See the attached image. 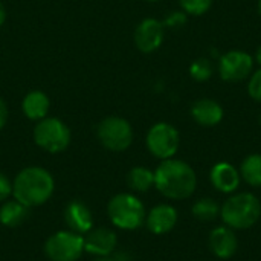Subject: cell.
Returning a JSON list of instances; mask_svg holds the SVG:
<instances>
[{
	"label": "cell",
	"instance_id": "obj_1",
	"mask_svg": "<svg viewBox=\"0 0 261 261\" xmlns=\"http://www.w3.org/2000/svg\"><path fill=\"white\" fill-rule=\"evenodd\" d=\"M154 187L171 200H184L196 191L197 177L190 164L171 158L162 161L156 168Z\"/></svg>",
	"mask_w": 261,
	"mask_h": 261
},
{
	"label": "cell",
	"instance_id": "obj_2",
	"mask_svg": "<svg viewBox=\"0 0 261 261\" xmlns=\"http://www.w3.org/2000/svg\"><path fill=\"white\" fill-rule=\"evenodd\" d=\"M55 190L52 174L41 167L23 168L12 182V196L28 208L46 203Z\"/></svg>",
	"mask_w": 261,
	"mask_h": 261
},
{
	"label": "cell",
	"instance_id": "obj_3",
	"mask_svg": "<svg viewBox=\"0 0 261 261\" xmlns=\"http://www.w3.org/2000/svg\"><path fill=\"white\" fill-rule=\"evenodd\" d=\"M260 200L251 193L234 194L220 208V217L231 229H248L260 220Z\"/></svg>",
	"mask_w": 261,
	"mask_h": 261
},
{
	"label": "cell",
	"instance_id": "obj_4",
	"mask_svg": "<svg viewBox=\"0 0 261 261\" xmlns=\"http://www.w3.org/2000/svg\"><path fill=\"white\" fill-rule=\"evenodd\" d=\"M107 213L110 222L119 229L125 231H135L141 228L147 217L142 202L128 193L113 196L109 202Z\"/></svg>",
	"mask_w": 261,
	"mask_h": 261
},
{
	"label": "cell",
	"instance_id": "obj_5",
	"mask_svg": "<svg viewBox=\"0 0 261 261\" xmlns=\"http://www.w3.org/2000/svg\"><path fill=\"white\" fill-rule=\"evenodd\" d=\"M70 128L58 118H44L34 128L35 144L47 153H61L70 144Z\"/></svg>",
	"mask_w": 261,
	"mask_h": 261
},
{
	"label": "cell",
	"instance_id": "obj_6",
	"mask_svg": "<svg viewBox=\"0 0 261 261\" xmlns=\"http://www.w3.org/2000/svg\"><path fill=\"white\" fill-rule=\"evenodd\" d=\"M96 135L104 148L116 153L125 151L133 142V128L130 122L121 116L104 118L96 128Z\"/></svg>",
	"mask_w": 261,
	"mask_h": 261
},
{
	"label": "cell",
	"instance_id": "obj_7",
	"mask_svg": "<svg viewBox=\"0 0 261 261\" xmlns=\"http://www.w3.org/2000/svg\"><path fill=\"white\" fill-rule=\"evenodd\" d=\"M84 252V237L73 231H60L44 243V254L50 261H76Z\"/></svg>",
	"mask_w": 261,
	"mask_h": 261
},
{
	"label": "cell",
	"instance_id": "obj_8",
	"mask_svg": "<svg viewBox=\"0 0 261 261\" xmlns=\"http://www.w3.org/2000/svg\"><path fill=\"white\" fill-rule=\"evenodd\" d=\"M179 132L174 125L168 122L154 124L145 138V144L148 151L158 159H171L179 150Z\"/></svg>",
	"mask_w": 261,
	"mask_h": 261
},
{
	"label": "cell",
	"instance_id": "obj_9",
	"mask_svg": "<svg viewBox=\"0 0 261 261\" xmlns=\"http://www.w3.org/2000/svg\"><path fill=\"white\" fill-rule=\"evenodd\" d=\"M254 57L245 50L234 49L219 58V75L226 83H239L251 76L254 70Z\"/></svg>",
	"mask_w": 261,
	"mask_h": 261
},
{
	"label": "cell",
	"instance_id": "obj_10",
	"mask_svg": "<svg viewBox=\"0 0 261 261\" xmlns=\"http://www.w3.org/2000/svg\"><path fill=\"white\" fill-rule=\"evenodd\" d=\"M165 26L161 20L148 17L144 18L135 29V44L142 54H151L158 50L164 43Z\"/></svg>",
	"mask_w": 261,
	"mask_h": 261
},
{
	"label": "cell",
	"instance_id": "obj_11",
	"mask_svg": "<svg viewBox=\"0 0 261 261\" xmlns=\"http://www.w3.org/2000/svg\"><path fill=\"white\" fill-rule=\"evenodd\" d=\"M116 234L109 228H92L84 237V251L96 257H109L116 248Z\"/></svg>",
	"mask_w": 261,
	"mask_h": 261
},
{
	"label": "cell",
	"instance_id": "obj_12",
	"mask_svg": "<svg viewBox=\"0 0 261 261\" xmlns=\"http://www.w3.org/2000/svg\"><path fill=\"white\" fill-rule=\"evenodd\" d=\"M210 249L216 257L222 260H228L232 255H236L239 249L237 236L228 226L214 228L210 234Z\"/></svg>",
	"mask_w": 261,
	"mask_h": 261
},
{
	"label": "cell",
	"instance_id": "obj_13",
	"mask_svg": "<svg viewBox=\"0 0 261 261\" xmlns=\"http://www.w3.org/2000/svg\"><path fill=\"white\" fill-rule=\"evenodd\" d=\"M147 228L150 232L162 236L170 232L177 223V211L174 206L162 203L154 206L145 217Z\"/></svg>",
	"mask_w": 261,
	"mask_h": 261
},
{
	"label": "cell",
	"instance_id": "obj_14",
	"mask_svg": "<svg viewBox=\"0 0 261 261\" xmlns=\"http://www.w3.org/2000/svg\"><path fill=\"white\" fill-rule=\"evenodd\" d=\"M64 220L70 231L76 234H87L93 228V216L87 205L80 200H72L64 211Z\"/></svg>",
	"mask_w": 261,
	"mask_h": 261
},
{
	"label": "cell",
	"instance_id": "obj_15",
	"mask_svg": "<svg viewBox=\"0 0 261 261\" xmlns=\"http://www.w3.org/2000/svg\"><path fill=\"white\" fill-rule=\"evenodd\" d=\"M240 177L242 176H240L239 170L229 162L216 164L210 173V179H211V184L214 185V188L219 190L220 193H226V194H231L239 188Z\"/></svg>",
	"mask_w": 261,
	"mask_h": 261
},
{
	"label": "cell",
	"instance_id": "obj_16",
	"mask_svg": "<svg viewBox=\"0 0 261 261\" xmlns=\"http://www.w3.org/2000/svg\"><path fill=\"white\" fill-rule=\"evenodd\" d=\"M223 107L210 98L197 99L191 106V116L193 119L202 127H214L219 125L223 119Z\"/></svg>",
	"mask_w": 261,
	"mask_h": 261
},
{
	"label": "cell",
	"instance_id": "obj_17",
	"mask_svg": "<svg viewBox=\"0 0 261 261\" xmlns=\"http://www.w3.org/2000/svg\"><path fill=\"white\" fill-rule=\"evenodd\" d=\"M49 107H50V101L47 95L41 90L29 92L21 102V110L26 115V118H29L31 121H37V122L47 116Z\"/></svg>",
	"mask_w": 261,
	"mask_h": 261
},
{
	"label": "cell",
	"instance_id": "obj_18",
	"mask_svg": "<svg viewBox=\"0 0 261 261\" xmlns=\"http://www.w3.org/2000/svg\"><path fill=\"white\" fill-rule=\"evenodd\" d=\"M29 216V208L18 200H8L0 206V223L8 228L20 226Z\"/></svg>",
	"mask_w": 261,
	"mask_h": 261
},
{
	"label": "cell",
	"instance_id": "obj_19",
	"mask_svg": "<svg viewBox=\"0 0 261 261\" xmlns=\"http://www.w3.org/2000/svg\"><path fill=\"white\" fill-rule=\"evenodd\" d=\"M127 184L138 193H145L154 187V171L147 167H135L127 176Z\"/></svg>",
	"mask_w": 261,
	"mask_h": 261
},
{
	"label": "cell",
	"instance_id": "obj_20",
	"mask_svg": "<svg viewBox=\"0 0 261 261\" xmlns=\"http://www.w3.org/2000/svg\"><path fill=\"white\" fill-rule=\"evenodd\" d=\"M240 176L251 187H261V154H249L240 165Z\"/></svg>",
	"mask_w": 261,
	"mask_h": 261
},
{
	"label": "cell",
	"instance_id": "obj_21",
	"mask_svg": "<svg viewBox=\"0 0 261 261\" xmlns=\"http://www.w3.org/2000/svg\"><path fill=\"white\" fill-rule=\"evenodd\" d=\"M193 214L197 220L202 222H211L216 220L220 216V206L217 205L216 200L205 197V199H199L194 205H193Z\"/></svg>",
	"mask_w": 261,
	"mask_h": 261
},
{
	"label": "cell",
	"instance_id": "obj_22",
	"mask_svg": "<svg viewBox=\"0 0 261 261\" xmlns=\"http://www.w3.org/2000/svg\"><path fill=\"white\" fill-rule=\"evenodd\" d=\"M190 76L197 83H205L213 76V63L210 58H197L190 66Z\"/></svg>",
	"mask_w": 261,
	"mask_h": 261
},
{
	"label": "cell",
	"instance_id": "obj_23",
	"mask_svg": "<svg viewBox=\"0 0 261 261\" xmlns=\"http://www.w3.org/2000/svg\"><path fill=\"white\" fill-rule=\"evenodd\" d=\"M213 2L214 0H179V5L187 15L200 17L211 9Z\"/></svg>",
	"mask_w": 261,
	"mask_h": 261
},
{
	"label": "cell",
	"instance_id": "obj_24",
	"mask_svg": "<svg viewBox=\"0 0 261 261\" xmlns=\"http://www.w3.org/2000/svg\"><path fill=\"white\" fill-rule=\"evenodd\" d=\"M248 93L254 101L261 102V67L251 73L248 83Z\"/></svg>",
	"mask_w": 261,
	"mask_h": 261
},
{
	"label": "cell",
	"instance_id": "obj_25",
	"mask_svg": "<svg viewBox=\"0 0 261 261\" xmlns=\"http://www.w3.org/2000/svg\"><path fill=\"white\" fill-rule=\"evenodd\" d=\"M187 18L188 15L184 12V11H171L165 18H164V26L165 28H170V29H177V28H182L185 23H187Z\"/></svg>",
	"mask_w": 261,
	"mask_h": 261
},
{
	"label": "cell",
	"instance_id": "obj_26",
	"mask_svg": "<svg viewBox=\"0 0 261 261\" xmlns=\"http://www.w3.org/2000/svg\"><path fill=\"white\" fill-rule=\"evenodd\" d=\"M12 194V184L6 174L0 171V202L6 200Z\"/></svg>",
	"mask_w": 261,
	"mask_h": 261
},
{
	"label": "cell",
	"instance_id": "obj_27",
	"mask_svg": "<svg viewBox=\"0 0 261 261\" xmlns=\"http://www.w3.org/2000/svg\"><path fill=\"white\" fill-rule=\"evenodd\" d=\"M8 122V107L6 102L0 98V130L6 125Z\"/></svg>",
	"mask_w": 261,
	"mask_h": 261
},
{
	"label": "cell",
	"instance_id": "obj_28",
	"mask_svg": "<svg viewBox=\"0 0 261 261\" xmlns=\"http://www.w3.org/2000/svg\"><path fill=\"white\" fill-rule=\"evenodd\" d=\"M5 20H6V9H5V6L0 3V26H3Z\"/></svg>",
	"mask_w": 261,
	"mask_h": 261
},
{
	"label": "cell",
	"instance_id": "obj_29",
	"mask_svg": "<svg viewBox=\"0 0 261 261\" xmlns=\"http://www.w3.org/2000/svg\"><path fill=\"white\" fill-rule=\"evenodd\" d=\"M254 61H255V63H257V64L261 67V46L257 49V52H255V58H254Z\"/></svg>",
	"mask_w": 261,
	"mask_h": 261
},
{
	"label": "cell",
	"instance_id": "obj_30",
	"mask_svg": "<svg viewBox=\"0 0 261 261\" xmlns=\"http://www.w3.org/2000/svg\"><path fill=\"white\" fill-rule=\"evenodd\" d=\"M93 261H116V258H109V257H98L96 260Z\"/></svg>",
	"mask_w": 261,
	"mask_h": 261
},
{
	"label": "cell",
	"instance_id": "obj_31",
	"mask_svg": "<svg viewBox=\"0 0 261 261\" xmlns=\"http://www.w3.org/2000/svg\"><path fill=\"white\" fill-rule=\"evenodd\" d=\"M258 12H260L261 15V0H258Z\"/></svg>",
	"mask_w": 261,
	"mask_h": 261
},
{
	"label": "cell",
	"instance_id": "obj_32",
	"mask_svg": "<svg viewBox=\"0 0 261 261\" xmlns=\"http://www.w3.org/2000/svg\"><path fill=\"white\" fill-rule=\"evenodd\" d=\"M145 2H159V0H145Z\"/></svg>",
	"mask_w": 261,
	"mask_h": 261
},
{
	"label": "cell",
	"instance_id": "obj_33",
	"mask_svg": "<svg viewBox=\"0 0 261 261\" xmlns=\"http://www.w3.org/2000/svg\"><path fill=\"white\" fill-rule=\"evenodd\" d=\"M258 121H260V124H261V113H260V116H258Z\"/></svg>",
	"mask_w": 261,
	"mask_h": 261
}]
</instances>
